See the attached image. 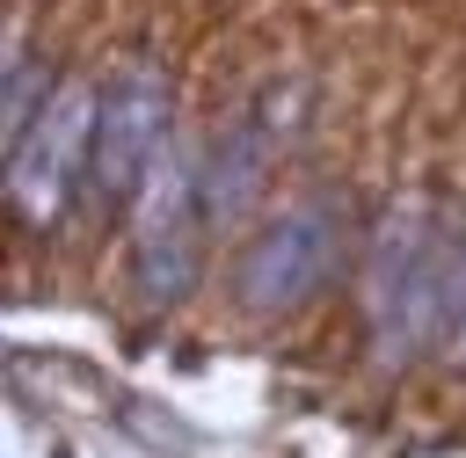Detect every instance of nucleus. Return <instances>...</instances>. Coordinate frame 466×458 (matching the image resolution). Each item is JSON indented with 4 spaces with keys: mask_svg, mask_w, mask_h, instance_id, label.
I'll list each match as a JSON object with an SVG mask.
<instances>
[{
    "mask_svg": "<svg viewBox=\"0 0 466 458\" xmlns=\"http://www.w3.org/2000/svg\"><path fill=\"white\" fill-rule=\"evenodd\" d=\"M444 254L451 240L437 233L422 196L386 204L371 254H364V320H371V349L379 363H415L422 342L444 320Z\"/></svg>",
    "mask_w": 466,
    "mask_h": 458,
    "instance_id": "f257e3e1",
    "label": "nucleus"
},
{
    "mask_svg": "<svg viewBox=\"0 0 466 458\" xmlns=\"http://www.w3.org/2000/svg\"><path fill=\"white\" fill-rule=\"evenodd\" d=\"M335 269H342V204L335 196H306V204H291L284 218H269L248 240V254L233 269V291H240L248 313L277 320V313L313 305Z\"/></svg>",
    "mask_w": 466,
    "mask_h": 458,
    "instance_id": "f03ea898",
    "label": "nucleus"
},
{
    "mask_svg": "<svg viewBox=\"0 0 466 458\" xmlns=\"http://www.w3.org/2000/svg\"><path fill=\"white\" fill-rule=\"evenodd\" d=\"M95 124H102V87L95 80H58L51 109L7 153V204H15L22 225H36V233L58 225V211L73 196V174L95 160Z\"/></svg>",
    "mask_w": 466,
    "mask_h": 458,
    "instance_id": "7ed1b4c3",
    "label": "nucleus"
},
{
    "mask_svg": "<svg viewBox=\"0 0 466 458\" xmlns=\"http://www.w3.org/2000/svg\"><path fill=\"white\" fill-rule=\"evenodd\" d=\"M197 262H204V196L197 174L160 153L138 182V218H131V284L146 305H182L197 291Z\"/></svg>",
    "mask_w": 466,
    "mask_h": 458,
    "instance_id": "20e7f679",
    "label": "nucleus"
},
{
    "mask_svg": "<svg viewBox=\"0 0 466 458\" xmlns=\"http://www.w3.org/2000/svg\"><path fill=\"white\" fill-rule=\"evenodd\" d=\"M167 109H175V95H167V80H160L153 65H131V73L102 95L95 160H87L102 196H138L146 167L167 153Z\"/></svg>",
    "mask_w": 466,
    "mask_h": 458,
    "instance_id": "39448f33",
    "label": "nucleus"
},
{
    "mask_svg": "<svg viewBox=\"0 0 466 458\" xmlns=\"http://www.w3.org/2000/svg\"><path fill=\"white\" fill-rule=\"evenodd\" d=\"M269 160H277V131L255 124V116H233V124L211 138V160H204V174H197L204 225H240L248 204H255L262 182H269Z\"/></svg>",
    "mask_w": 466,
    "mask_h": 458,
    "instance_id": "423d86ee",
    "label": "nucleus"
},
{
    "mask_svg": "<svg viewBox=\"0 0 466 458\" xmlns=\"http://www.w3.org/2000/svg\"><path fill=\"white\" fill-rule=\"evenodd\" d=\"M51 95H58V87H51V65H36V58L15 51V58H7V95H0V145H7V153L29 138V124L51 109Z\"/></svg>",
    "mask_w": 466,
    "mask_h": 458,
    "instance_id": "0eeeda50",
    "label": "nucleus"
},
{
    "mask_svg": "<svg viewBox=\"0 0 466 458\" xmlns=\"http://www.w3.org/2000/svg\"><path fill=\"white\" fill-rule=\"evenodd\" d=\"M437 334H444V356L466 363V233L444 254V320H437Z\"/></svg>",
    "mask_w": 466,
    "mask_h": 458,
    "instance_id": "6e6552de",
    "label": "nucleus"
}]
</instances>
